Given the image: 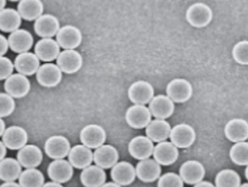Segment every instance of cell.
<instances>
[{
	"instance_id": "obj_1",
	"label": "cell",
	"mask_w": 248,
	"mask_h": 187,
	"mask_svg": "<svg viewBox=\"0 0 248 187\" xmlns=\"http://www.w3.org/2000/svg\"><path fill=\"white\" fill-rule=\"evenodd\" d=\"M212 10L208 4L196 2L188 7L186 11V20L192 27L202 29L206 27L213 20Z\"/></svg>"
},
{
	"instance_id": "obj_2",
	"label": "cell",
	"mask_w": 248,
	"mask_h": 187,
	"mask_svg": "<svg viewBox=\"0 0 248 187\" xmlns=\"http://www.w3.org/2000/svg\"><path fill=\"white\" fill-rule=\"evenodd\" d=\"M166 95L176 103H185L192 97L193 88L187 80L182 78H173L166 86Z\"/></svg>"
},
{
	"instance_id": "obj_3",
	"label": "cell",
	"mask_w": 248,
	"mask_h": 187,
	"mask_svg": "<svg viewBox=\"0 0 248 187\" xmlns=\"http://www.w3.org/2000/svg\"><path fill=\"white\" fill-rule=\"evenodd\" d=\"M170 142L177 148L186 149L193 145L196 140V132L193 127L187 124H179L170 131Z\"/></svg>"
},
{
	"instance_id": "obj_4",
	"label": "cell",
	"mask_w": 248,
	"mask_h": 187,
	"mask_svg": "<svg viewBox=\"0 0 248 187\" xmlns=\"http://www.w3.org/2000/svg\"><path fill=\"white\" fill-rule=\"evenodd\" d=\"M80 140L82 144L90 149H97L106 142L107 139L106 130L98 124H89L80 132Z\"/></svg>"
},
{
	"instance_id": "obj_5",
	"label": "cell",
	"mask_w": 248,
	"mask_h": 187,
	"mask_svg": "<svg viewBox=\"0 0 248 187\" xmlns=\"http://www.w3.org/2000/svg\"><path fill=\"white\" fill-rule=\"evenodd\" d=\"M44 149L49 158L53 160L64 159L71 151V143L64 136L54 135L46 140Z\"/></svg>"
},
{
	"instance_id": "obj_6",
	"label": "cell",
	"mask_w": 248,
	"mask_h": 187,
	"mask_svg": "<svg viewBox=\"0 0 248 187\" xmlns=\"http://www.w3.org/2000/svg\"><path fill=\"white\" fill-rule=\"evenodd\" d=\"M152 116L150 109L145 105H134L127 109L125 120L131 128L142 129L151 122Z\"/></svg>"
},
{
	"instance_id": "obj_7",
	"label": "cell",
	"mask_w": 248,
	"mask_h": 187,
	"mask_svg": "<svg viewBox=\"0 0 248 187\" xmlns=\"http://www.w3.org/2000/svg\"><path fill=\"white\" fill-rule=\"evenodd\" d=\"M155 90L153 85L146 81H135L128 90V99L134 105H145L154 97Z\"/></svg>"
},
{
	"instance_id": "obj_8",
	"label": "cell",
	"mask_w": 248,
	"mask_h": 187,
	"mask_svg": "<svg viewBox=\"0 0 248 187\" xmlns=\"http://www.w3.org/2000/svg\"><path fill=\"white\" fill-rule=\"evenodd\" d=\"M47 175L52 182L65 184L69 182L74 176V167L65 159L54 160L47 168Z\"/></svg>"
},
{
	"instance_id": "obj_9",
	"label": "cell",
	"mask_w": 248,
	"mask_h": 187,
	"mask_svg": "<svg viewBox=\"0 0 248 187\" xmlns=\"http://www.w3.org/2000/svg\"><path fill=\"white\" fill-rule=\"evenodd\" d=\"M36 78L42 87L52 88L57 87L62 81V72L58 65L47 62L41 65L36 74Z\"/></svg>"
},
{
	"instance_id": "obj_10",
	"label": "cell",
	"mask_w": 248,
	"mask_h": 187,
	"mask_svg": "<svg viewBox=\"0 0 248 187\" xmlns=\"http://www.w3.org/2000/svg\"><path fill=\"white\" fill-rule=\"evenodd\" d=\"M82 39L80 29L73 25L62 26L56 35L57 42L65 50L78 47L82 42Z\"/></svg>"
},
{
	"instance_id": "obj_11",
	"label": "cell",
	"mask_w": 248,
	"mask_h": 187,
	"mask_svg": "<svg viewBox=\"0 0 248 187\" xmlns=\"http://www.w3.org/2000/svg\"><path fill=\"white\" fill-rule=\"evenodd\" d=\"M153 141L147 136H137L128 143V150L133 158L138 160L150 158L153 154Z\"/></svg>"
},
{
	"instance_id": "obj_12",
	"label": "cell",
	"mask_w": 248,
	"mask_h": 187,
	"mask_svg": "<svg viewBox=\"0 0 248 187\" xmlns=\"http://www.w3.org/2000/svg\"><path fill=\"white\" fill-rule=\"evenodd\" d=\"M179 176L186 185H195L205 177V169L198 160H187L181 166Z\"/></svg>"
},
{
	"instance_id": "obj_13",
	"label": "cell",
	"mask_w": 248,
	"mask_h": 187,
	"mask_svg": "<svg viewBox=\"0 0 248 187\" xmlns=\"http://www.w3.org/2000/svg\"><path fill=\"white\" fill-rule=\"evenodd\" d=\"M4 91L13 98L25 97L31 90V83L29 78L23 74H14L5 80Z\"/></svg>"
},
{
	"instance_id": "obj_14",
	"label": "cell",
	"mask_w": 248,
	"mask_h": 187,
	"mask_svg": "<svg viewBox=\"0 0 248 187\" xmlns=\"http://www.w3.org/2000/svg\"><path fill=\"white\" fill-rule=\"evenodd\" d=\"M56 61L60 69L66 74H76L81 69L83 65L82 56L75 49L62 51Z\"/></svg>"
},
{
	"instance_id": "obj_15",
	"label": "cell",
	"mask_w": 248,
	"mask_h": 187,
	"mask_svg": "<svg viewBox=\"0 0 248 187\" xmlns=\"http://www.w3.org/2000/svg\"><path fill=\"white\" fill-rule=\"evenodd\" d=\"M148 108L155 119L166 120L173 115L175 105L167 95L158 94L150 101Z\"/></svg>"
},
{
	"instance_id": "obj_16",
	"label": "cell",
	"mask_w": 248,
	"mask_h": 187,
	"mask_svg": "<svg viewBox=\"0 0 248 187\" xmlns=\"http://www.w3.org/2000/svg\"><path fill=\"white\" fill-rule=\"evenodd\" d=\"M135 169L137 177L144 183H153L161 176V166L154 159L140 160Z\"/></svg>"
},
{
	"instance_id": "obj_17",
	"label": "cell",
	"mask_w": 248,
	"mask_h": 187,
	"mask_svg": "<svg viewBox=\"0 0 248 187\" xmlns=\"http://www.w3.org/2000/svg\"><path fill=\"white\" fill-rule=\"evenodd\" d=\"M29 141L27 131L21 126L12 125L6 129L1 136V141L5 144L7 149L11 150H19L26 145Z\"/></svg>"
},
{
	"instance_id": "obj_18",
	"label": "cell",
	"mask_w": 248,
	"mask_h": 187,
	"mask_svg": "<svg viewBox=\"0 0 248 187\" xmlns=\"http://www.w3.org/2000/svg\"><path fill=\"white\" fill-rule=\"evenodd\" d=\"M153 159L160 166H169L176 163L179 158L177 147L170 141H162L155 146Z\"/></svg>"
},
{
	"instance_id": "obj_19",
	"label": "cell",
	"mask_w": 248,
	"mask_h": 187,
	"mask_svg": "<svg viewBox=\"0 0 248 187\" xmlns=\"http://www.w3.org/2000/svg\"><path fill=\"white\" fill-rule=\"evenodd\" d=\"M61 29L58 17L51 14H43L39 17L33 25V30L38 36L45 38H52L56 36Z\"/></svg>"
},
{
	"instance_id": "obj_20",
	"label": "cell",
	"mask_w": 248,
	"mask_h": 187,
	"mask_svg": "<svg viewBox=\"0 0 248 187\" xmlns=\"http://www.w3.org/2000/svg\"><path fill=\"white\" fill-rule=\"evenodd\" d=\"M17 160L25 169H36L43 160V153L38 146L26 144L17 153Z\"/></svg>"
},
{
	"instance_id": "obj_21",
	"label": "cell",
	"mask_w": 248,
	"mask_h": 187,
	"mask_svg": "<svg viewBox=\"0 0 248 187\" xmlns=\"http://www.w3.org/2000/svg\"><path fill=\"white\" fill-rule=\"evenodd\" d=\"M68 158L73 167L84 170L94 162V153L84 144H77L71 147Z\"/></svg>"
},
{
	"instance_id": "obj_22",
	"label": "cell",
	"mask_w": 248,
	"mask_h": 187,
	"mask_svg": "<svg viewBox=\"0 0 248 187\" xmlns=\"http://www.w3.org/2000/svg\"><path fill=\"white\" fill-rule=\"evenodd\" d=\"M110 176L115 183L122 187L128 186L135 181L137 177L136 169L128 162H119L112 168Z\"/></svg>"
},
{
	"instance_id": "obj_23",
	"label": "cell",
	"mask_w": 248,
	"mask_h": 187,
	"mask_svg": "<svg viewBox=\"0 0 248 187\" xmlns=\"http://www.w3.org/2000/svg\"><path fill=\"white\" fill-rule=\"evenodd\" d=\"M34 52L40 61L52 62L58 59L61 54V47L52 38H45L38 41L34 47Z\"/></svg>"
},
{
	"instance_id": "obj_24",
	"label": "cell",
	"mask_w": 248,
	"mask_h": 187,
	"mask_svg": "<svg viewBox=\"0 0 248 187\" xmlns=\"http://www.w3.org/2000/svg\"><path fill=\"white\" fill-rule=\"evenodd\" d=\"M224 134L232 142L246 141L248 140V122L243 118H232L226 124Z\"/></svg>"
},
{
	"instance_id": "obj_25",
	"label": "cell",
	"mask_w": 248,
	"mask_h": 187,
	"mask_svg": "<svg viewBox=\"0 0 248 187\" xmlns=\"http://www.w3.org/2000/svg\"><path fill=\"white\" fill-rule=\"evenodd\" d=\"M15 68L19 74L26 77H31L37 73L40 68V60L36 54L32 52H24L19 54L15 58Z\"/></svg>"
},
{
	"instance_id": "obj_26",
	"label": "cell",
	"mask_w": 248,
	"mask_h": 187,
	"mask_svg": "<svg viewBox=\"0 0 248 187\" xmlns=\"http://www.w3.org/2000/svg\"><path fill=\"white\" fill-rule=\"evenodd\" d=\"M119 160V151L110 144H103L94 152V163L104 170L112 169Z\"/></svg>"
},
{
	"instance_id": "obj_27",
	"label": "cell",
	"mask_w": 248,
	"mask_h": 187,
	"mask_svg": "<svg viewBox=\"0 0 248 187\" xmlns=\"http://www.w3.org/2000/svg\"><path fill=\"white\" fill-rule=\"evenodd\" d=\"M9 45L13 52L17 54L29 52L33 45L31 33L26 29H18L8 36Z\"/></svg>"
},
{
	"instance_id": "obj_28",
	"label": "cell",
	"mask_w": 248,
	"mask_h": 187,
	"mask_svg": "<svg viewBox=\"0 0 248 187\" xmlns=\"http://www.w3.org/2000/svg\"><path fill=\"white\" fill-rule=\"evenodd\" d=\"M107 175L104 169L97 165L84 169L80 174V181L84 187H101L106 183Z\"/></svg>"
},
{
	"instance_id": "obj_29",
	"label": "cell",
	"mask_w": 248,
	"mask_h": 187,
	"mask_svg": "<svg viewBox=\"0 0 248 187\" xmlns=\"http://www.w3.org/2000/svg\"><path fill=\"white\" fill-rule=\"evenodd\" d=\"M171 127L166 120L154 119L146 127V136L153 142L166 141L170 137Z\"/></svg>"
},
{
	"instance_id": "obj_30",
	"label": "cell",
	"mask_w": 248,
	"mask_h": 187,
	"mask_svg": "<svg viewBox=\"0 0 248 187\" xmlns=\"http://www.w3.org/2000/svg\"><path fill=\"white\" fill-rule=\"evenodd\" d=\"M17 10L23 20L36 21L43 15L44 4L39 0H22L17 4Z\"/></svg>"
},
{
	"instance_id": "obj_31",
	"label": "cell",
	"mask_w": 248,
	"mask_h": 187,
	"mask_svg": "<svg viewBox=\"0 0 248 187\" xmlns=\"http://www.w3.org/2000/svg\"><path fill=\"white\" fill-rule=\"evenodd\" d=\"M22 172V166L17 159L5 157L0 160V179L2 182H16Z\"/></svg>"
},
{
	"instance_id": "obj_32",
	"label": "cell",
	"mask_w": 248,
	"mask_h": 187,
	"mask_svg": "<svg viewBox=\"0 0 248 187\" xmlns=\"http://www.w3.org/2000/svg\"><path fill=\"white\" fill-rule=\"evenodd\" d=\"M22 17L16 9L5 8L0 11V30L4 33H13L18 30Z\"/></svg>"
},
{
	"instance_id": "obj_33",
	"label": "cell",
	"mask_w": 248,
	"mask_h": 187,
	"mask_svg": "<svg viewBox=\"0 0 248 187\" xmlns=\"http://www.w3.org/2000/svg\"><path fill=\"white\" fill-rule=\"evenodd\" d=\"M45 176L36 169H27L23 171L18 179L21 187H42L45 185Z\"/></svg>"
},
{
	"instance_id": "obj_34",
	"label": "cell",
	"mask_w": 248,
	"mask_h": 187,
	"mask_svg": "<svg viewBox=\"0 0 248 187\" xmlns=\"http://www.w3.org/2000/svg\"><path fill=\"white\" fill-rule=\"evenodd\" d=\"M216 187H240L241 178L235 171L224 169L220 171L215 178Z\"/></svg>"
},
{
	"instance_id": "obj_35",
	"label": "cell",
	"mask_w": 248,
	"mask_h": 187,
	"mask_svg": "<svg viewBox=\"0 0 248 187\" xmlns=\"http://www.w3.org/2000/svg\"><path fill=\"white\" fill-rule=\"evenodd\" d=\"M230 157L232 161L237 166H248V141L235 143L230 149Z\"/></svg>"
},
{
	"instance_id": "obj_36",
	"label": "cell",
	"mask_w": 248,
	"mask_h": 187,
	"mask_svg": "<svg viewBox=\"0 0 248 187\" xmlns=\"http://www.w3.org/2000/svg\"><path fill=\"white\" fill-rule=\"evenodd\" d=\"M232 55L233 59L237 63L248 65V41H240L236 43L233 47Z\"/></svg>"
},
{
	"instance_id": "obj_37",
	"label": "cell",
	"mask_w": 248,
	"mask_h": 187,
	"mask_svg": "<svg viewBox=\"0 0 248 187\" xmlns=\"http://www.w3.org/2000/svg\"><path fill=\"white\" fill-rule=\"evenodd\" d=\"M16 109V102L13 96L7 93L0 94V116L1 118L10 116Z\"/></svg>"
},
{
	"instance_id": "obj_38",
	"label": "cell",
	"mask_w": 248,
	"mask_h": 187,
	"mask_svg": "<svg viewBox=\"0 0 248 187\" xmlns=\"http://www.w3.org/2000/svg\"><path fill=\"white\" fill-rule=\"evenodd\" d=\"M185 182L177 173L169 172L162 175L157 181V187H184Z\"/></svg>"
},
{
	"instance_id": "obj_39",
	"label": "cell",
	"mask_w": 248,
	"mask_h": 187,
	"mask_svg": "<svg viewBox=\"0 0 248 187\" xmlns=\"http://www.w3.org/2000/svg\"><path fill=\"white\" fill-rule=\"evenodd\" d=\"M15 65L11 60L7 57H1L0 58V80L7 79L13 75Z\"/></svg>"
},
{
	"instance_id": "obj_40",
	"label": "cell",
	"mask_w": 248,
	"mask_h": 187,
	"mask_svg": "<svg viewBox=\"0 0 248 187\" xmlns=\"http://www.w3.org/2000/svg\"><path fill=\"white\" fill-rule=\"evenodd\" d=\"M9 47H10V45H9L8 39H7L2 34H0V55L1 57L4 56L7 53Z\"/></svg>"
},
{
	"instance_id": "obj_41",
	"label": "cell",
	"mask_w": 248,
	"mask_h": 187,
	"mask_svg": "<svg viewBox=\"0 0 248 187\" xmlns=\"http://www.w3.org/2000/svg\"><path fill=\"white\" fill-rule=\"evenodd\" d=\"M7 147H6L5 144L2 141H0V160L5 158L6 155H7Z\"/></svg>"
},
{
	"instance_id": "obj_42",
	"label": "cell",
	"mask_w": 248,
	"mask_h": 187,
	"mask_svg": "<svg viewBox=\"0 0 248 187\" xmlns=\"http://www.w3.org/2000/svg\"><path fill=\"white\" fill-rule=\"evenodd\" d=\"M193 187H216L211 182L207 181H202L197 185H194Z\"/></svg>"
},
{
	"instance_id": "obj_43",
	"label": "cell",
	"mask_w": 248,
	"mask_h": 187,
	"mask_svg": "<svg viewBox=\"0 0 248 187\" xmlns=\"http://www.w3.org/2000/svg\"><path fill=\"white\" fill-rule=\"evenodd\" d=\"M0 187H21L20 185H19V183H17L16 182H4V183L1 184V186Z\"/></svg>"
},
{
	"instance_id": "obj_44",
	"label": "cell",
	"mask_w": 248,
	"mask_h": 187,
	"mask_svg": "<svg viewBox=\"0 0 248 187\" xmlns=\"http://www.w3.org/2000/svg\"><path fill=\"white\" fill-rule=\"evenodd\" d=\"M42 187H63L61 184L58 183V182H48L44 185Z\"/></svg>"
},
{
	"instance_id": "obj_45",
	"label": "cell",
	"mask_w": 248,
	"mask_h": 187,
	"mask_svg": "<svg viewBox=\"0 0 248 187\" xmlns=\"http://www.w3.org/2000/svg\"><path fill=\"white\" fill-rule=\"evenodd\" d=\"M6 129V124L4 122V120L2 118H1V121H0V136H2L4 134V133L5 132Z\"/></svg>"
},
{
	"instance_id": "obj_46",
	"label": "cell",
	"mask_w": 248,
	"mask_h": 187,
	"mask_svg": "<svg viewBox=\"0 0 248 187\" xmlns=\"http://www.w3.org/2000/svg\"><path fill=\"white\" fill-rule=\"evenodd\" d=\"M101 187H122L121 185H118V184L115 183V182H106L104 185H103Z\"/></svg>"
},
{
	"instance_id": "obj_47",
	"label": "cell",
	"mask_w": 248,
	"mask_h": 187,
	"mask_svg": "<svg viewBox=\"0 0 248 187\" xmlns=\"http://www.w3.org/2000/svg\"><path fill=\"white\" fill-rule=\"evenodd\" d=\"M6 4H7V1H6V0H1V1H0V11L5 9Z\"/></svg>"
},
{
	"instance_id": "obj_48",
	"label": "cell",
	"mask_w": 248,
	"mask_h": 187,
	"mask_svg": "<svg viewBox=\"0 0 248 187\" xmlns=\"http://www.w3.org/2000/svg\"><path fill=\"white\" fill-rule=\"evenodd\" d=\"M245 176H246V179L248 181V166H247L246 171H245Z\"/></svg>"
},
{
	"instance_id": "obj_49",
	"label": "cell",
	"mask_w": 248,
	"mask_h": 187,
	"mask_svg": "<svg viewBox=\"0 0 248 187\" xmlns=\"http://www.w3.org/2000/svg\"><path fill=\"white\" fill-rule=\"evenodd\" d=\"M240 187H248V183L243 184V185H242Z\"/></svg>"
}]
</instances>
